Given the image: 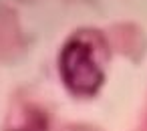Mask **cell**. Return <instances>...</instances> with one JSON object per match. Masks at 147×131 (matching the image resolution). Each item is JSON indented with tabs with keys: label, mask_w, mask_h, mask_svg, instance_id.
Segmentation results:
<instances>
[{
	"label": "cell",
	"mask_w": 147,
	"mask_h": 131,
	"mask_svg": "<svg viewBox=\"0 0 147 131\" xmlns=\"http://www.w3.org/2000/svg\"><path fill=\"white\" fill-rule=\"evenodd\" d=\"M101 36L79 32L73 34L59 57L61 79L67 89L81 97L95 95L105 81V53Z\"/></svg>",
	"instance_id": "6da1fadb"
}]
</instances>
